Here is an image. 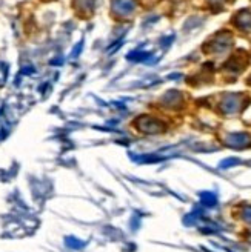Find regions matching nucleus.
<instances>
[{
    "instance_id": "f257e3e1",
    "label": "nucleus",
    "mask_w": 251,
    "mask_h": 252,
    "mask_svg": "<svg viewBox=\"0 0 251 252\" xmlns=\"http://www.w3.org/2000/svg\"><path fill=\"white\" fill-rule=\"evenodd\" d=\"M237 25L242 28V30H251V16L247 14V12H242L237 17Z\"/></svg>"
}]
</instances>
